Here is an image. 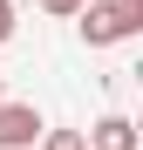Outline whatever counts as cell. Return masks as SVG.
I'll use <instances>...</instances> for the list:
<instances>
[{"instance_id": "8992f818", "label": "cell", "mask_w": 143, "mask_h": 150, "mask_svg": "<svg viewBox=\"0 0 143 150\" xmlns=\"http://www.w3.org/2000/svg\"><path fill=\"white\" fill-rule=\"evenodd\" d=\"M0 41H14V0H0Z\"/></svg>"}, {"instance_id": "6da1fadb", "label": "cell", "mask_w": 143, "mask_h": 150, "mask_svg": "<svg viewBox=\"0 0 143 150\" xmlns=\"http://www.w3.org/2000/svg\"><path fill=\"white\" fill-rule=\"evenodd\" d=\"M130 34H143V0H89L82 7V41L89 48H116Z\"/></svg>"}, {"instance_id": "277c9868", "label": "cell", "mask_w": 143, "mask_h": 150, "mask_svg": "<svg viewBox=\"0 0 143 150\" xmlns=\"http://www.w3.org/2000/svg\"><path fill=\"white\" fill-rule=\"evenodd\" d=\"M41 150H89L82 130H41Z\"/></svg>"}, {"instance_id": "52a82bcc", "label": "cell", "mask_w": 143, "mask_h": 150, "mask_svg": "<svg viewBox=\"0 0 143 150\" xmlns=\"http://www.w3.org/2000/svg\"><path fill=\"white\" fill-rule=\"evenodd\" d=\"M0 103H7V75H0Z\"/></svg>"}, {"instance_id": "3957f363", "label": "cell", "mask_w": 143, "mask_h": 150, "mask_svg": "<svg viewBox=\"0 0 143 150\" xmlns=\"http://www.w3.org/2000/svg\"><path fill=\"white\" fill-rule=\"evenodd\" d=\"M82 143H89V150H136V123H130V116H102Z\"/></svg>"}, {"instance_id": "7a4b0ae2", "label": "cell", "mask_w": 143, "mask_h": 150, "mask_svg": "<svg viewBox=\"0 0 143 150\" xmlns=\"http://www.w3.org/2000/svg\"><path fill=\"white\" fill-rule=\"evenodd\" d=\"M48 130L34 103H0V150H27L34 137Z\"/></svg>"}, {"instance_id": "5b68a950", "label": "cell", "mask_w": 143, "mask_h": 150, "mask_svg": "<svg viewBox=\"0 0 143 150\" xmlns=\"http://www.w3.org/2000/svg\"><path fill=\"white\" fill-rule=\"evenodd\" d=\"M41 7H48V14H82L89 0H41Z\"/></svg>"}]
</instances>
